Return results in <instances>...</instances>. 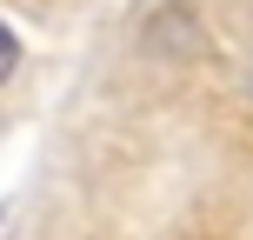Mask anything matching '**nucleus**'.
I'll return each mask as SVG.
<instances>
[{"mask_svg":"<svg viewBox=\"0 0 253 240\" xmlns=\"http://www.w3.org/2000/svg\"><path fill=\"white\" fill-rule=\"evenodd\" d=\"M247 94H253V74H247Z\"/></svg>","mask_w":253,"mask_h":240,"instance_id":"obj_3","label":"nucleus"},{"mask_svg":"<svg viewBox=\"0 0 253 240\" xmlns=\"http://www.w3.org/2000/svg\"><path fill=\"white\" fill-rule=\"evenodd\" d=\"M13 74H20V34H13V27L0 20V87H7Z\"/></svg>","mask_w":253,"mask_h":240,"instance_id":"obj_2","label":"nucleus"},{"mask_svg":"<svg viewBox=\"0 0 253 240\" xmlns=\"http://www.w3.org/2000/svg\"><path fill=\"white\" fill-rule=\"evenodd\" d=\"M0 220H7V207H0Z\"/></svg>","mask_w":253,"mask_h":240,"instance_id":"obj_4","label":"nucleus"},{"mask_svg":"<svg viewBox=\"0 0 253 240\" xmlns=\"http://www.w3.org/2000/svg\"><path fill=\"white\" fill-rule=\"evenodd\" d=\"M147 53L160 60H200L207 53V20L193 0H167V7L147 13Z\"/></svg>","mask_w":253,"mask_h":240,"instance_id":"obj_1","label":"nucleus"}]
</instances>
